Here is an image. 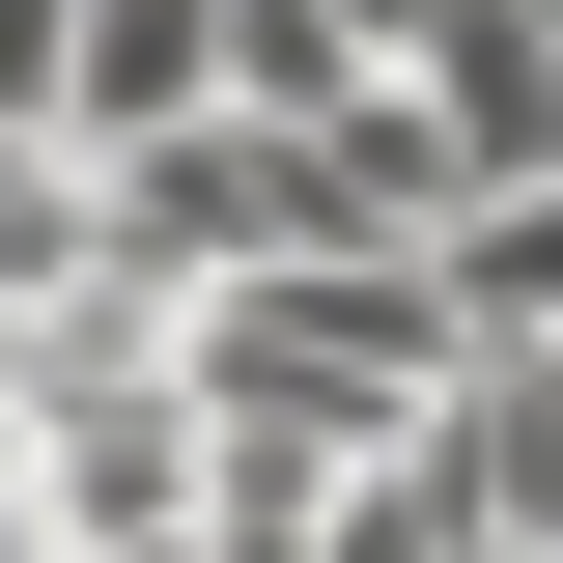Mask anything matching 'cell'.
<instances>
[{"mask_svg": "<svg viewBox=\"0 0 563 563\" xmlns=\"http://www.w3.org/2000/svg\"><path fill=\"white\" fill-rule=\"evenodd\" d=\"M339 85H366L339 0H225V113H339Z\"/></svg>", "mask_w": 563, "mask_h": 563, "instance_id": "7a4b0ae2", "label": "cell"}, {"mask_svg": "<svg viewBox=\"0 0 563 563\" xmlns=\"http://www.w3.org/2000/svg\"><path fill=\"white\" fill-rule=\"evenodd\" d=\"M169 113H225V0H57V85H29V141H169Z\"/></svg>", "mask_w": 563, "mask_h": 563, "instance_id": "6da1fadb", "label": "cell"}]
</instances>
